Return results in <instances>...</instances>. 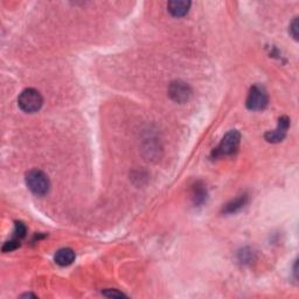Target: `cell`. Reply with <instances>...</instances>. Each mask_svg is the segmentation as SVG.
Returning <instances> with one entry per match:
<instances>
[{"label": "cell", "instance_id": "cell-3", "mask_svg": "<svg viewBox=\"0 0 299 299\" xmlns=\"http://www.w3.org/2000/svg\"><path fill=\"white\" fill-rule=\"evenodd\" d=\"M241 133L237 130H232L228 133L225 134L219 146L215 149L214 154L216 157H222V155H233L236 152L238 146H240Z\"/></svg>", "mask_w": 299, "mask_h": 299}, {"label": "cell", "instance_id": "cell-8", "mask_svg": "<svg viewBox=\"0 0 299 299\" xmlns=\"http://www.w3.org/2000/svg\"><path fill=\"white\" fill-rule=\"evenodd\" d=\"M54 260H55V262H57V264L61 265V266L70 265L75 260L74 250L70 249V248L60 249L57 251V254H55Z\"/></svg>", "mask_w": 299, "mask_h": 299}, {"label": "cell", "instance_id": "cell-5", "mask_svg": "<svg viewBox=\"0 0 299 299\" xmlns=\"http://www.w3.org/2000/svg\"><path fill=\"white\" fill-rule=\"evenodd\" d=\"M170 97L177 103H186L192 96V89L182 81H173L169 87Z\"/></svg>", "mask_w": 299, "mask_h": 299}, {"label": "cell", "instance_id": "cell-10", "mask_svg": "<svg viewBox=\"0 0 299 299\" xmlns=\"http://www.w3.org/2000/svg\"><path fill=\"white\" fill-rule=\"evenodd\" d=\"M207 199V191L201 183H197L193 188V201L195 205H202Z\"/></svg>", "mask_w": 299, "mask_h": 299}, {"label": "cell", "instance_id": "cell-7", "mask_svg": "<svg viewBox=\"0 0 299 299\" xmlns=\"http://www.w3.org/2000/svg\"><path fill=\"white\" fill-rule=\"evenodd\" d=\"M191 7V2L186 0H173L167 4V10L175 18H181L188 13Z\"/></svg>", "mask_w": 299, "mask_h": 299}, {"label": "cell", "instance_id": "cell-9", "mask_svg": "<svg viewBox=\"0 0 299 299\" xmlns=\"http://www.w3.org/2000/svg\"><path fill=\"white\" fill-rule=\"evenodd\" d=\"M246 203H247V197L246 195H241V197L236 198L232 202H229L228 205H227L225 208H223V212L227 213V214L236 213L237 210H240L241 208L244 207Z\"/></svg>", "mask_w": 299, "mask_h": 299}, {"label": "cell", "instance_id": "cell-6", "mask_svg": "<svg viewBox=\"0 0 299 299\" xmlns=\"http://www.w3.org/2000/svg\"><path fill=\"white\" fill-rule=\"evenodd\" d=\"M289 127H290V119L289 117L286 116H283L280 118V121H278V125L276 129L274 131H269V132H266L264 138L266 142L269 143H280L282 142L283 139L285 138L286 133H288L289 131Z\"/></svg>", "mask_w": 299, "mask_h": 299}, {"label": "cell", "instance_id": "cell-12", "mask_svg": "<svg viewBox=\"0 0 299 299\" xmlns=\"http://www.w3.org/2000/svg\"><path fill=\"white\" fill-rule=\"evenodd\" d=\"M290 34L294 40H298V18H294L290 25Z\"/></svg>", "mask_w": 299, "mask_h": 299}, {"label": "cell", "instance_id": "cell-4", "mask_svg": "<svg viewBox=\"0 0 299 299\" xmlns=\"http://www.w3.org/2000/svg\"><path fill=\"white\" fill-rule=\"evenodd\" d=\"M269 103V97L266 90L262 86L255 85L250 88L248 97H247V107L253 111H261L265 109Z\"/></svg>", "mask_w": 299, "mask_h": 299}, {"label": "cell", "instance_id": "cell-1", "mask_svg": "<svg viewBox=\"0 0 299 299\" xmlns=\"http://www.w3.org/2000/svg\"><path fill=\"white\" fill-rule=\"evenodd\" d=\"M26 183L32 193L43 197L49 192L50 182L48 175L40 170H32L26 174Z\"/></svg>", "mask_w": 299, "mask_h": 299}, {"label": "cell", "instance_id": "cell-2", "mask_svg": "<svg viewBox=\"0 0 299 299\" xmlns=\"http://www.w3.org/2000/svg\"><path fill=\"white\" fill-rule=\"evenodd\" d=\"M43 99L41 94L35 89H26L19 95L18 105L23 113L34 114L41 109Z\"/></svg>", "mask_w": 299, "mask_h": 299}, {"label": "cell", "instance_id": "cell-13", "mask_svg": "<svg viewBox=\"0 0 299 299\" xmlns=\"http://www.w3.org/2000/svg\"><path fill=\"white\" fill-rule=\"evenodd\" d=\"M103 294H104V296H106V297H109V298H121V297H125V294L124 293H122V292H119L118 290H105L104 292H103Z\"/></svg>", "mask_w": 299, "mask_h": 299}, {"label": "cell", "instance_id": "cell-11", "mask_svg": "<svg viewBox=\"0 0 299 299\" xmlns=\"http://www.w3.org/2000/svg\"><path fill=\"white\" fill-rule=\"evenodd\" d=\"M26 232H27V229H26V227H25V225H23L22 222H15L13 238L20 241L21 238H23L26 236Z\"/></svg>", "mask_w": 299, "mask_h": 299}]
</instances>
